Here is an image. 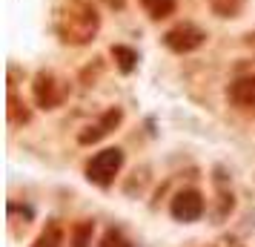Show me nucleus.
I'll return each instance as SVG.
<instances>
[{
  "mask_svg": "<svg viewBox=\"0 0 255 247\" xmlns=\"http://www.w3.org/2000/svg\"><path fill=\"white\" fill-rule=\"evenodd\" d=\"M92 222H81L75 224L72 230V247H89V239H92Z\"/></svg>",
  "mask_w": 255,
  "mask_h": 247,
  "instance_id": "12",
  "label": "nucleus"
},
{
  "mask_svg": "<svg viewBox=\"0 0 255 247\" xmlns=\"http://www.w3.org/2000/svg\"><path fill=\"white\" fill-rule=\"evenodd\" d=\"M140 3H143V9L152 20H163L175 12V0H140Z\"/></svg>",
  "mask_w": 255,
  "mask_h": 247,
  "instance_id": "8",
  "label": "nucleus"
},
{
  "mask_svg": "<svg viewBox=\"0 0 255 247\" xmlns=\"http://www.w3.org/2000/svg\"><path fill=\"white\" fill-rule=\"evenodd\" d=\"M121 118H124V112H121L118 106H115V109H109V112H104L98 124L86 127V130L78 135V141H81V144H95V141H101V138H106V135H109V132L121 124Z\"/></svg>",
  "mask_w": 255,
  "mask_h": 247,
  "instance_id": "6",
  "label": "nucleus"
},
{
  "mask_svg": "<svg viewBox=\"0 0 255 247\" xmlns=\"http://www.w3.org/2000/svg\"><path fill=\"white\" fill-rule=\"evenodd\" d=\"M121 167H124V153H121L118 147H109V150L98 153L92 161H89L86 178H89L92 184H98V187H109V184L115 181V176L121 173Z\"/></svg>",
  "mask_w": 255,
  "mask_h": 247,
  "instance_id": "2",
  "label": "nucleus"
},
{
  "mask_svg": "<svg viewBox=\"0 0 255 247\" xmlns=\"http://www.w3.org/2000/svg\"><path fill=\"white\" fill-rule=\"evenodd\" d=\"M172 216L178 222H198L201 216H204V196L198 193V190H181L178 196L172 199Z\"/></svg>",
  "mask_w": 255,
  "mask_h": 247,
  "instance_id": "5",
  "label": "nucleus"
},
{
  "mask_svg": "<svg viewBox=\"0 0 255 247\" xmlns=\"http://www.w3.org/2000/svg\"><path fill=\"white\" fill-rule=\"evenodd\" d=\"M60 245H63V230H60L58 222H52L46 230L35 239V245L32 247H60Z\"/></svg>",
  "mask_w": 255,
  "mask_h": 247,
  "instance_id": "10",
  "label": "nucleus"
},
{
  "mask_svg": "<svg viewBox=\"0 0 255 247\" xmlns=\"http://www.w3.org/2000/svg\"><path fill=\"white\" fill-rule=\"evenodd\" d=\"M112 58H115L118 69L121 72H132L138 66V52L129 46H112Z\"/></svg>",
  "mask_w": 255,
  "mask_h": 247,
  "instance_id": "9",
  "label": "nucleus"
},
{
  "mask_svg": "<svg viewBox=\"0 0 255 247\" xmlns=\"http://www.w3.org/2000/svg\"><path fill=\"white\" fill-rule=\"evenodd\" d=\"M58 35L69 46H86L101 29V14L89 0H66L58 12Z\"/></svg>",
  "mask_w": 255,
  "mask_h": 247,
  "instance_id": "1",
  "label": "nucleus"
},
{
  "mask_svg": "<svg viewBox=\"0 0 255 247\" xmlns=\"http://www.w3.org/2000/svg\"><path fill=\"white\" fill-rule=\"evenodd\" d=\"M98 247H132V245H129L118 230H106V236L101 239V245H98Z\"/></svg>",
  "mask_w": 255,
  "mask_h": 247,
  "instance_id": "13",
  "label": "nucleus"
},
{
  "mask_svg": "<svg viewBox=\"0 0 255 247\" xmlns=\"http://www.w3.org/2000/svg\"><path fill=\"white\" fill-rule=\"evenodd\" d=\"M69 92L66 81H60L55 72H37L35 83H32V95H35L37 106L43 109H55V106L63 104V98Z\"/></svg>",
  "mask_w": 255,
  "mask_h": 247,
  "instance_id": "3",
  "label": "nucleus"
},
{
  "mask_svg": "<svg viewBox=\"0 0 255 247\" xmlns=\"http://www.w3.org/2000/svg\"><path fill=\"white\" fill-rule=\"evenodd\" d=\"M204 40H207V32L198 29L195 23H178L163 35V43L172 49V52H178V55H186V52L198 49Z\"/></svg>",
  "mask_w": 255,
  "mask_h": 247,
  "instance_id": "4",
  "label": "nucleus"
},
{
  "mask_svg": "<svg viewBox=\"0 0 255 247\" xmlns=\"http://www.w3.org/2000/svg\"><path fill=\"white\" fill-rule=\"evenodd\" d=\"M230 101L238 106H255V72L244 75L230 86Z\"/></svg>",
  "mask_w": 255,
  "mask_h": 247,
  "instance_id": "7",
  "label": "nucleus"
},
{
  "mask_svg": "<svg viewBox=\"0 0 255 247\" xmlns=\"http://www.w3.org/2000/svg\"><path fill=\"white\" fill-rule=\"evenodd\" d=\"M106 6H109V9H124V3H127V0H104Z\"/></svg>",
  "mask_w": 255,
  "mask_h": 247,
  "instance_id": "14",
  "label": "nucleus"
},
{
  "mask_svg": "<svg viewBox=\"0 0 255 247\" xmlns=\"http://www.w3.org/2000/svg\"><path fill=\"white\" fill-rule=\"evenodd\" d=\"M209 9L218 17H235L244 9V0H209Z\"/></svg>",
  "mask_w": 255,
  "mask_h": 247,
  "instance_id": "11",
  "label": "nucleus"
}]
</instances>
